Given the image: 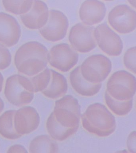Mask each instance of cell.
<instances>
[{
  "label": "cell",
  "instance_id": "obj_9",
  "mask_svg": "<svg viewBox=\"0 0 136 153\" xmlns=\"http://www.w3.org/2000/svg\"><path fill=\"white\" fill-rule=\"evenodd\" d=\"M108 21L118 33H131L136 29V12L127 5H118L109 13Z\"/></svg>",
  "mask_w": 136,
  "mask_h": 153
},
{
  "label": "cell",
  "instance_id": "obj_31",
  "mask_svg": "<svg viewBox=\"0 0 136 153\" xmlns=\"http://www.w3.org/2000/svg\"><path fill=\"white\" fill-rule=\"evenodd\" d=\"M103 1H114V0H103Z\"/></svg>",
  "mask_w": 136,
  "mask_h": 153
},
{
  "label": "cell",
  "instance_id": "obj_5",
  "mask_svg": "<svg viewBox=\"0 0 136 153\" xmlns=\"http://www.w3.org/2000/svg\"><path fill=\"white\" fill-rule=\"evenodd\" d=\"M59 124L67 128H78L81 108L78 100L71 95L64 96L56 100L52 112Z\"/></svg>",
  "mask_w": 136,
  "mask_h": 153
},
{
  "label": "cell",
  "instance_id": "obj_13",
  "mask_svg": "<svg viewBox=\"0 0 136 153\" xmlns=\"http://www.w3.org/2000/svg\"><path fill=\"white\" fill-rule=\"evenodd\" d=\"M50 10L46 4L41 0H33L32 8L28 12L20 15L25 27L30 30H40L48 20Z\"/></svg>",
  "mask_w": 136,
  "mask_h": 153
},
{
  "label": "cell",
  "instance_id": "obj_4",
  "mask_svg": "<svg viewBox=\"0 0 136 153\" xmlns=\"http://www.w3.org/2000/svg\"><path fill=\"white\" fill-rule=\"evenodd\" d=\"M106 91L117 100H130L136 93V78L126 71H118L109 79Z\"/></svg>",
  "mask_w": 136,
  "mask_h": 153
},
{
  "label": "cell",
  "instance_id": "obj_21",
  "mask_svg": "<svg viewBox=\"0 0 136 153\" xmlns=\"http://www.w3.org/2000/svg\"><path fill=\"white\" fill-rule=\"evenodd\" d=\"M104 97L106 105L109 109L117 115H126L132 110L133 99L123 101L117 100L112 97L106 91L105 93Z\"/></svg>",
  "mask_w": 136,
  "mask_h": 153
},
{
  "label": "cell",
  "instance_id": "obj_7",
  "mask_svg": "<svg viewBox=\"0 0 136 153\" xmlns=\"http://www.w3.org/2000/svg\"><path fill=\"white\" fill-rule=\"evenodd\" d=\"M47 59L51 66L63 72H67L77 64L79 55L69 44L61 43L51 48Z\"/></svg>",
  "mask_w": 136,
  "mask_h": 153
},
{
  "label": "cell",
  "instance_id": "obj_16",
  "mask_svg": "<svg viewBox=\"0 0 136 153\" xmlns=\"http://www.w3.org/2000/svg\"><path fill=\"white\" fill-rule=\"evenodd\" d=\"M69 80L73 89L82 96H94L100 91L102 87V83H92L85 79L81 75L80 66L70 72Z\"/></svg>",
  "mask_w": 136,
  "mask_h": 153
},
{
  "label": "cell",
  "instance_id": "obj_3",
  "mask_svg": "<svg viewBox=\"0 0 136 153\" xmlns=\"http://www.w3.org/2000/svg\"><path fill=\"white\" fill-rule=\"evenodd\" d=\"M34 93L30 79L24 75H12L6 81L4 96L14 106L19 107L30 103L34 98Z\"/></svg>",
  "mask_w": 136,
  "mask_h": 153
},
{
  "label": "cell",
  "instance_id": "obj_1",
  "mask_svg": "<svg viewBox=\"0 0 136 153\" xmlns=\"http://www.w3.org/2000/svg\"><path fill=\"white\" fill-rule=\"evenodd\" d=\"M48 50L41 43L30 41L21 45L14 56V64L19 72L34 76L47 67Z\"/></svg>",
  "mask_w": 136,
  "mask_h": 153
},
{
  "label": "cell",
  "instance_id": "obj_25",
  "mask_svg": "<svg viewBox=\"0 0 136 153\" xmlns=\"http://www.w3.org/2000/svg\"><path fill=\"white\" fill-rule=\"evenodd\" d=\"M12 56L6 46L0 44V70H4L10 65Z\"/></svg>",
  "mask_w": 136,
  "mask_h": 153
},
{
  "label": "cell",
  "instance_id": "obj_12",
  "mask_svg": "<svg viewBox=\"0 0 136 153\" xmlns=\"http://www.w3.org/2000/svg\"><path fill=\"white\" fill-rule=\"evenodd\" d=\"M40 117L34 108L25 106L16 111L14 117V126L18 134H27L35 131L39 127Z\"/></svg>",
  "mask_w": 136,
  "mask_h": 153
},
{
  "label": "cell",
  "instance_id": "obj_30",
  "mask_svg": "<svg viewBox=\"0 0 136 153\" xmlns=\"http://www.w3.org/2000/svg\"><path fill=\"white\" fill-rule=\"evenodd\" d=\"M130 4L136 9V0H127Z\"/></svg>",
  "mask_w": 136,
  "mask_h": 153
},
{
  "label": "cell",
  "instance_id": "obj_18",
  "mask_svg": "<svg viewBox=\"0 0 136 153\" xmlns=\"http://www.w3.org/2000/svg\"><path fill=\"white\" fill-rule=\"evenodd\" d=\"M47 130L51 138L56 141L65 140L77 132L78 128H67L56 120L52 112L48 118L46 124Z\"/></svg>",
  "mask_w": 136,
  "mask_h": 153
},
{
  "label": "cell",
  "instance_id": "obj_8",
  "mask_svg": "<svg viewBox=\"0 0 136 153\" xmlns=\"http://www.w3.org/2000/svg\"><path fill=\"white\" fill-rule=\"evenodd\" d=\"M94 38L100 50L110 56H120L123 48V43L120 36L106 23H102L95 27Z\"/></svg>",
  "mask_w": 136,
  "mask_h": 153
},
{
  "label": "cell",
  "instance_id": "obj_28",
  "mask_svg": "<svg viewBox=\"0 0 136 153\" xmlns=\"http://www.w3.org/2000/svg\"><path fill=\"white\" fill-rule=\"evenodd\" d=\"M4 82V77L2 74L0 72V93L2 91Z\"/></svg>",
  "mask_w": 136,
  "mask_h": 153
},
{
  "label": "cell",
  "instance_id": "obj_14",
  "mask_svg": "<svg viewBox=\"0 0 136 153\" xmlns=\"http://www.w3.org/2000/svg\"><path fill=\"white\" fill-rule=\"evenodd\" d=\"M21 27L10 14L0 13V44L7 47L16 45L21 37Z\"/></svg>",
  "mask_w": 136,
  "mask_h": 153
},
{
  "label": "cell",
  "instance_id": "obj_19",
  "mask_svg": "<svg viewBox=\"0 0 136 153\" xmlns=\"http://www.w3.org/2000/svg\"><path fill=\"white\" fill-rule=\"evenodd\" d=\"M58 143L50 135L43 134L35 137L29 144V152L31 153H58Z\"/></svg>",
  "mask_w": 136,
  "mask_h": 153
},
{
  "label": "cell",
  "instance_id": "obj_20",
  "mask_svg": "<svg viewBox=\"0 0 136 153\" xmlns=\"http://www.w3.org/2000/svg\"><path fill=\"white\" fill-rule=\"evenodd\" d=\"M16 111L8 110L0 116V134L8 140L18 139L22 136L16 131L14 126V117Z\"/></svg>",
  "mask_w": 136,
  "mask_h": 153
},
{
  "label": "cell",
  "instance_id": "obj_22",
  "mask_svg": "<svg viewBox=\"0 0 136 153\" xmlns=\"http://www.w3.org/2000/svg\"><path fill=\"white\" fill-rule=\"evenodd\" d=\"M33 2V0H2L6 10L17 15H21L28 12L32 8Z\"/></svg>",
  "mask_w": 136,
  "mask_h": 153
},
{
  "label": "cell",
  "instance_id": "obj_11",
  "mask_svg": "<svg viewBox=\"0 0 136 153\" xmlns=\"http://www.w3.org/2000/svg\"><path fill=\"white\" fill-rule=\"evenodd\" d=\"M95 27L87 26L82 23H78L73 26L69 35L70 45L77 52L87 53L96 46L94 35Z\"/></svg>",
  "mask_w": 136,
  "mask_h": 153
},
{
  "label": "cell",
  "instance_id": "obj_29",
  "mask_svg": "<svg viewBox=\"0 0 136 153\" xmlns=\"http://www.w3.org/2000/svg\"><path fill=\"white\" fill-rule=\"evenodd\" d=\"M4 104L3 100L0 97V113L4 110Z\"/></svg>",
  "mask_w": 136,
  "mask_h": 153
},
{
  "label": "cell",
  "instance_id": "obj_27",
  "mask_svg": "<svg viewBox=\"0 0 136 153\" xmlns=\"http://www.w3.org/2000/svg\"><path fill=\"white\" fill-rule=\"evenodd\" d=\"M7 153H27L28 152L23 146L15 144L11 146L8 149Z\"/></svg>",
  "mask_w": 136,
  "mask_h": 153
},
{
  "label": "cell",
  "instance_id": "obj_15",
  "mask_svg": "<svg viewBox=\"0 0 136 153\" xmlns=\"http://www.w3.org/2000/svg\"><path fill=\"white\" fill-rule=\"evenodd\" d=\"M106 8L99 0H86L81 4L79 16L82 23L93 26L100 23L106 16Z\"/></svg>",
  "mask_w": 136,
  "mask_h": 153
},
{
  "label": "cell",
  "instance_id": "obj_17",
  "mask_svg": "<svg viewBox=\"0 0 136 153\" xmlns=\"http://www.w3.org/2000/svg\"><path fill=\"white\" fill-rule=\"evenodd\" d=\"M51 79L47 88L42 94L50 99H58L64 95L68 90L67 79L62 74L51 69Z\"/></svg>",
  "mask_w": 136,
  "mask_h": 153
},
{
  "label": "cell",
  "instance_id": "obj_2",
  "mask_svg": "<svg viewBox=\"0 0 136 153\" xmlns=\"http://www.w3.org/2000/svg\"><path fill=\"white\" fill-rule=\"evenodd\" d=\"M81 118L84 128L98 137H108L116 128L115 117L104 105L100 103L89 105Z\"/></svg>",
  "mask_w": 136,
  "mask_h": 153
},
{
  "label": "cell",
  "instance_id": "obj_10",
  "mask_svg": "<svg viewBox=\"0 0 136 153\" xmlns=\"http://www.w3.org/2000/svg\"><path fill=\"white\" fill-rule=\"evenodd\" d=\"M69 26V20L63 12L57 10H51L47 22L39 30V32L46 40L58 42L66 36Z\"/></svg>",
  "mask_w": 136,
  "mask_h": 153
},
{
  "label": "cell",
  "instance_id": "obj_24",
  "mask_svg": "<svg viewBox=\"0 0 136 153\" xmlns=\"http://www.w3.org/2000/svg\"><path fill=\"white\" fill-rule=\"evenodd\" d=\"M123 63L126 69L136 74V46L126 50L123 56Z\"/></svg>",
  "mask_w": 136,
  "mask_h": 153
},
{
  "label": "cell",
  "instance_id": "obj_23",
  "mask_svg": "<svg viewBox=\"0 0 136 153\" xmlns=\"http://www.w3.org/2000/svg\"><path fill=\"white\" fill-rule=\"evenodd\" d=\"M51 79V69L48 68L37 75L32 76L30 79L34 87L35 93L45 90L48 86Z\"/></svg>",
  "mask_w": 136,
  "mask_h": 153
},
{
  "label": "cell",
  "instance_id": "obj_26",
  "mask_svg": "<svg viewBox=\"0 0 136 153\" xmlns=\"http://www.w3.org/2000/svg\"><path fill=\"white\" fill-rule=\"evenodd\" d=\"M126 147L129 152L136 153V131L129 134L126 140Z\"/></svg>",
  "mask_w": 136,
  "mask_h": 153
},
{
  "label": "cell",
  "instance_id": "obj_6",
  "mask_svg": "<svg viewBox=\"0 0 136 153\" xmlns=\"http://www.w3.org/2000/svg\"><path fill=\"white\" fill-rule=\"evenodd\" d=\"M84 78L92 83H101L106 79L112 69L110 59L102 54L89 56L80 66Z\"/></svg>",
  "mask_w": 136,
  "mask_h": 153
}]
</instances>
